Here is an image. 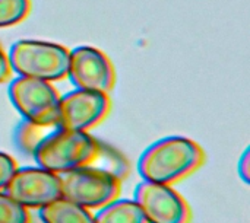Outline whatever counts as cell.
Returning <instances> with one entry per match:
<instances>
[{"instance_id":"1","label":"cell","mask_w":250,"mask_h":223,"mask_svg":"<svg viewBox=\"0 0 250 223\" xmlns=\"http://www.w3.org/2000/svg\"><path fill=\"white\" fill-rule=\"evenodd\" d=\"M205 161L202 148L182 136L164 137L152 143L138 161V172L144 181L173 186L192 175Z\"/></svg>"},{"instance_id":"2","label":"cell","mask_w":250,"mask_h":223,"mask_svg":"<svg viewBox=\"0 0 250 223\" xmlns=\"http://www.w3.org/2000/svg\"><path fill=\"white\" fill-rule=\"evenodd\" d=\"M101 143L88 131L59 129L48 133L37 146L34 159L38 167L57 175L92 165L100 153Z\"/></svg>"},{"instance_id":"3","label":"cell","mask_w":250,"mask_h":223,"mask_svg":"<svg viewBox=\"0 0 250 223\" xmlns=\"http://www.w3.org/2000/svg\"><path fill=\"white\" fill-rule=\"evenodd\" d=\"M70 50L60 44L21 39L9 51L10 67L23 77L57 82L67 77Z\"/></svg>"},{"instance_id":"4","label":"cell","mask_w":250,"mask_h":223,"mask_svg":"<svg viewBox=\"0 0 250 223\" xmlns=\"http://www.w3.org/2000/svg\"><path fill=\"white\" fill-rule=\"evenodd\" d=\"M122 181L94 165L60 174V197L88 210H97L119 197Z\"/></svg>"},{"instance_id":"5","label":"cell","mask_w":250,"mask_h":223,"mask_svg":"<svg viewBox=\"0 0 250 223\" xmlns=\"http://www.w3.org/2000/svg\"><path fill=\"white\" fill-rule=\"evenodd\" d=\"M9 98L23 120L45 129L57 127L60 95L51 82L19 76L9 86Z\"/></svg>"},{"instance_id":"6","label":"cell","mask_w":250,"mask_h":223,"mask_svg":"<svg viewBox=\"0 0 250 223\" xmlns=\"http://www.w3.org/2000/svg\"><path fill=\"white\" fill-rule=\"evenodd\" d=\"M146 223H190L192 212L185 197L171 186L141 181L135 199Z\"/></svg>"},{"instance_id":"7","label":"cell","mask_w":250,"mask_h":223,"mask_svg":"<svg viewBox=\"0 0 250 223\" xmlns=\"http://www.w3.org/2000/svg\"><path fill=\"white\" fill-rule=\"evenodd\" d=\"M4 193L26 209H41L60 199V175L41 167L18 168Z\"/></svg>"},{"instance_id":"8","label":"cell","mask_w":250,"mask_h":223,"mask_svg":"<svg viewBox=\"0 0 250 223\" xmlns=\"http://www.w3.org/2000/svg\"><path fill=\"white\" fill-rule=\"evenodd\" d=\"M110 107L107 93L76 88L60 96L57 127L88 131L107 117Z\"/></svg>"},{"instance_id":"9","label":"cell","mask_w":250,"mask_h":223,"mask_svg":"<svg viewBox=\"0 0 250 223\" xmlns=\"http://www.w3.org/2000/svg\"><path fill=\"white\" fill-rule=\"evenodd\" d=\"M67 76L79 89L108 93L116 80L110 58L98 48L82 45L70 51Z\"/></svg>"},{"instance_id":"10","label":"cell","mask_w":250,"mask_h":223,"mask_svg":"<svg viewBox=\"0 0 250 223\" xmlns=\"http://www.w3.org/2000/svg\"><path fill=\"white\" fill-rule=\"evenodd\" d=\"M38 216L42 223H94L91 210L62 197L38 209Z\"/></svg>"},{"instance_id":"11","label":"cell","mask_w":250,"mask_h":223,"mask_svg":"<svg viewBox=\"0 0 250 223\" xmlns=\"http://www.w3.org/2000/svg\"><path fill=\"white\" fill-rule=\"evenodd\" d=\"M94 223H146V221L135 200L114 199L97 209Z\"/></svg>"},{"instance_id":"12","label":"cell","mask_w":250,"mask_h":223,"mask_svg":"<svg viewBox=\"0 0 250 223\" xmlns=\"http://www.w3.org/2000/svg\"><path fill=\"white\" fill-rule=\"evenodd\" d=\"M45 130H47L45 127H41L35 123L23 120L16 126L13 140L22 153L32 156L37 146L40 145V142L48 134V133H45Z\"/></svg>"},{"instance_id":"13","label":"cell","mask_w":250,"mask_h":223,"mask_svg":"<svg viewBox=\"0 0 250 223\" xmlns=\"http://www.w3.org/2000/svg\"><path fill=\"white\" fill-rule=\"evenodd\" d=\"M31 10V0H0V28L22 22Z\"/></svg>"},{"instance_id":"14","label":"cell","mask_w":250,"mask_h":223,"mask_svg":"<svg viewBox=\"0 0 250 223\" xmlns=\"http://www.w3.org/2000/svg\"><path fill=\"white\" fill-rule=\"evenodd\" d=\"M0 223H31L28 209L10 199L4 191H0Z\"/></svg>"},{"instance_id":"15","label":"cell","mask_w":250,"mask_h":223,"mask_svg":"<svg viewBox=\"0 0 250 223\" xmlns=\"http://www.w3.org/2000/svg\"><path fill=\"white\" fill-rule=\"evenodd\" d=\"M16 169H18L16 161L10 155L0 152V191H4L7 183L10 181Z\"/></svg>"},{"instance_id":"16","label":"cell","mask_w":250,"mask_h":223,"mask_svg":"<svg viewBox=\"0 0 250 223\" xmlns=\"http://www.w3.org/2000/svg\"><path fill=\"white\" fill-rule=\"evenodd\" d=\"M237 172L240 175V178L243 180L245 184H249L250 183V150L249 148L243 152L240 161H239V165H237Z\"/></svg>"},{"instance_id":"17","label":"cell","mask_w":250,"mask_h":223,"mask_svg":"<svg viewBox=\"0 0 250 223\" xmlns=\"http://www.w3.org/2000/svg\"><path fill=\"white\" fill-rule=\"evenodd\" d=\"M12 74V67L9 63V57L0 45V83L6 82Z\"/></svg>"}]
</instances>
